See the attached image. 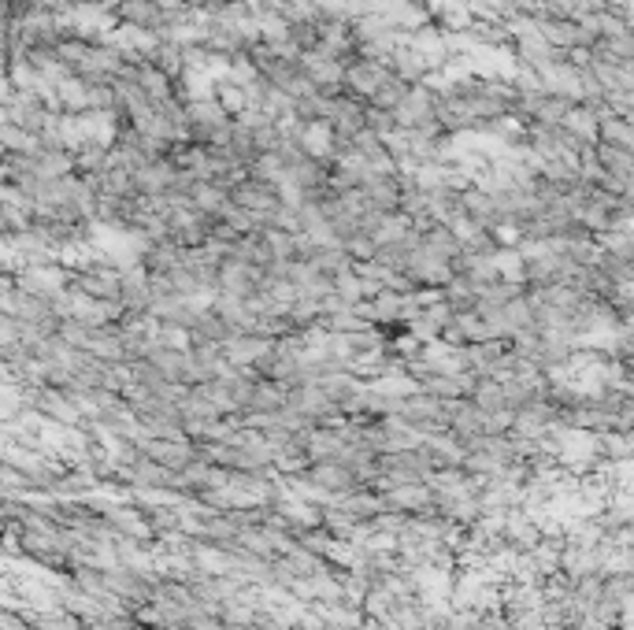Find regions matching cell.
I'll use <instances>...</instances> for the list:
<instances>
[{"label":"cell","mask_w":634,"mask_h":630,"mask_svg":"<svg viewBox=\"0 0 634 630\" xmlns=\"http://www.w3.org/2000/svg\"><path fill=\"white\" fill-rule=\"evenodd\" d=\"M305 263H312L323 279H337V275H349L353 271V256L342 249V245H315L312 256Z\"/></svg>","instance_id":"52a82bcc"},{"label":"cell","mask_w":634,"mask_h":630,"mask_svg":"<svg viewBox=\"0 0 634 630\" xmlns=\"http://www.w3.org/2000/svg\"><path fill=\"white\" fill-rule=\"evenodd\" d=\"M594 164L605 171V174H627L630 178V152H623V149H613V145H601V141H594Z\"/></svg>","instance_id":"30bf717a"},{"label":"cell","mask_w":634,"mask_h":630,"mask_svg":"<svg viewBox=\"0 0 634 630\" xmlns=\"http://www.w3.org/2000/svg\"><path fill=\"white\" fill-rule=\"evenodd\" d=\"M226 200H231L234 208H245V212H260V215H271L279 205H282V193H279V186H267V182H260V178H253V174H245L238 186H231L226 190Z\"/></svg>","instance_id":"3957f363"},{"label":"cell","mask_w":634,"mask_h":630,"mask_svg":"<svg viewBox=\"0 0 634 630\" xmlns=\"http://www.w3.org/2000/svg\"><path fill=\"white\" fill-rule=\"evenodd\" d=\"M364 193L368 208L375 212H397V200H401V174H368V182L360 186Z\"/></svg>","instance_id":"5b68a950"},{"label":"cell","mask_w":634,"mask_h":630,"mask_svg":"<svg viewBox=\"0 0 634 630\" xmlns=\"http://www.w3.org/2000/svg\"><path fill=\"white\" fill-rule=\"evenodd\" d=\"M386 75H390L386 63L356 56L353 63H345V71H342V89H345L349 97H356V101H368L375 89L382 85V78H386Z\"/></svg>","instance_id":"277c9868"},{"label":"cell","mask_w":634,"mask_h":630,"mask_svg":"<svg viewBox=\"0 0 634 630\" xmlns=\"http://www.w3.org/2000/svg\"><path fill=\"white\" fill-rule=\"evenodd\" d=\"M493 8H497V15H501V19H508V15H531L534 12V0H493Z\"/></svg>","instance_id":"5bb4252c"},{"label":"cell","mask_w":634,"mask_h":630,"mask_svg":"<svg viewBox=\"0 0 634 630\" xmlns=\"http://www.w3.org/2000/svg\"><path fill=\"white\" fill-rule=\"evenodd\" d=\"M226 205H231V200H226V193H223L219 186H212V182H193V190H190V208H193V212L208 215V219H219Z\"/></svg>","instance_id":"ba28073f"},{"label":"cell","mask_w":634,"mask_h":630,"mask_svg":"<svg viewBox=\"0 0 634 630\" xmlns=\"http://www.w3.org/2000/svg\"><path fill=\"white\" fill-rule=\"evenodd\" d=\"M152 4L160 8V12H183V8H186L183 0H152Z\"/></svg>","instance_id":"9a60e30c"},{"label":"cell","mask_w":634,"mask_h":630,"mask_svg":"<svg viewBox=\"0 0 634 630\" xmlns=\"http://www.w3.org/2000/svg\"><path fill=\"white\" fill-rule=\"evenodd\" d=\"M175 178V164L171 160H152L142 171H134V190L142 197H164V190L171 186Z\"/></svg>","instance_id":"8992f818"},{"label":"cell","mask_w":634,"mask_h":630,"mask_svg":"<svg viewBox=\"0 0 634 630\" xmlns=\"http://www.w3.org/2000/svg\"><path fill=\"white\" fill-rule=\"evenodd\" d=\"M404 93H409V85H404L401 78H394V75H386V78H382V85L368 97V104H371V108H382V111H394V108L404 101Z\"/></svg>","instance_id":"7c38bea8"},{"label":"cell","mask_w":634,"mask_h":630,"mask_svg":"<svg viewBox=\"0 0 634 630\" xmlns=\"http://www.w3.org/2000/svg\"><path fill=\"white\" fill-rule=\"evenodd\" d=\"M597 141H601V145H613V149L630 152V145H634V126H630V119H620V116H601V123H597Z\"/></svg>","instance_id":"9c48e42d"},{"label":"cell","mask_w":634,"mask_h":630,"mask_svg":"<svg viewBox=\"0 0 634 630\" xmlns=\"http://www.w3.org/2000/svg\"><path fill=\"white\" fill-rule=\"evenodd\" d=\"M435 104H438V93L427 82L409 85L404 101L394 108L397 130H427V126H435Z\"/></svg>","instance_id":"7a4b0ae2"},{"label":"cell","mask_w":634,"mask_h":630,"mask_svg":"<svg viewBox=\"0 0 634 630\" xmlns=\"http://www.w3.org/2000/svg\"><path fill=\"white\" fill-rule=\"evenodd\" d=\"M597 123H601V116H597L594 108H586V104H575V108H572V116L564 119V126H568V130L575 133V138L590 141V145L597 141Z\"/></svg>","instance_id":"8fae6325"},{"label":"cell","mask_w":634,"mask_h":630,"mask_svg":"<svg viewBox=\"0 0 634 630\" xmlns=\"http://www.w3.org/2000/svg\"><path fill=\"white\" fill-rule=\"evenodd\" d=\"M364 130H371L375 138H386V133H394V130H397L394 111H382V108H371V104H368V111H364Z\"/></svg>","instance_id":"4fadbf2b"},{"label":"cell","mask_w":634,"mask_h":630,"mask_svg":"<svg viewBox=\"0 0 634 630\" xmlns=\"http://www.w3.org/2000/svg\"><path fill=\"white\" fill-rule=\"evenodd\" d=\"M208 234H212V219L193 212L190 205L186 208H171L167 212V227H164V238L178 249H205L208 245Z\"/></svg>","instance_id":"6da1fadb"},{"label":"cell","mask_w":634,"mask_h":630,"mask_svg":"<svg viewBox=\"0 0 634 630\" xmlns=\"http://www.w3.org/2000/svg\"><path fill=\"white\" fill-rule=\"evenodd\" d=\"M183 4H186L190 12H208V8L215 4V0H183Z\"/></svg>","instance_id":"2e32d148"}]
</instances>
